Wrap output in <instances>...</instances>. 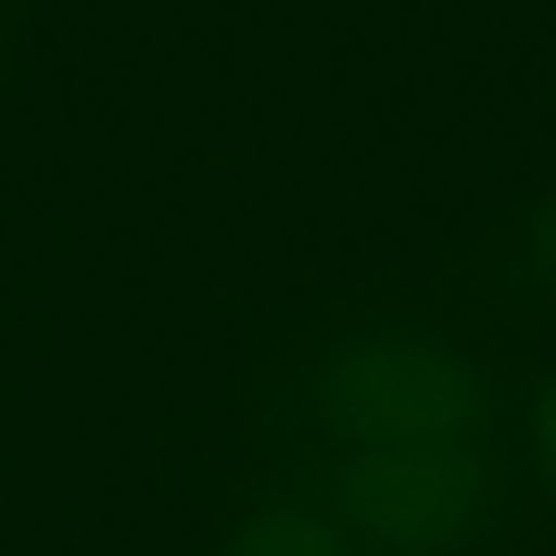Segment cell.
Segmentation results:
<instances>
[{"label":"cell","mask_w":556,"mask_h":556,"mask_svg":"<svg viewBox=\"0 0 556 556\" xmlns=\"http://www.w3.org/2000/svg\"><path fill=\"white\" fill-rule=\"evenodd\" d=\"M300 407L341 448L448 443L491 425L484 377L443 329L365 317L317 341L300 371Z\"/></svg>","instance_id":"obj_1"},{"label":"cell","mask_w":556,"mask_h":556,"mask_svg":"<svg viewBox=\"0 0 556 556\" xmlns=\"http://www.w3.org/2000/svg\"><path fill=\"white\" fill-rule=\"evenodd\" d=\"M496 448V425L448 443L341 448L324 472V515L377 556L455 551L491 503Z\"/></svg>","instance_id":"obj_2"},{"label":"cell","mask_w":556,"mask_h":556,"mask_svg":"<svg viewBox=\"0 0 556 556\" xmlns=\"http://www.w3.org/2000/svg\"><path fill=\"white\" fill-rule=\"evenodd\" d=\"M222 556H353V544L317 503H257Z\"/></svg>","instance_id":"obj_3"},{"label":"cell","mask_w":556,"mask_h":556,"mask_svg":"<svg viewBox=\"0 0 556 556\" xmlns=\"http://www.w3.org/2000/svg\"><path fill=\"white\" fill-rule=\"evenodd\" d=\"M520 269L539 281L544 300H556V192L527 204L520 216Z\"/></svg>","instance_id":"obj_4"},{"label":"cell","mask_w":556,"mask_h":556,"mask_svg":"<svg viewBox=\"0 0 556 556\" xmlns=\"http://www.w3.org/2000/svg\"><path fill=\"white\" fill-rule=\"evenodd\" d=\"M527 431H532V460H539V479L556 496V377H544L527 395Z\"/></svg>","instance_id":"obj_5"},{"label":"cell","mask_w":556,"mask_h":556,"mask_svg":"<svg viewBox=\"0 0 556 556\" xmlns=\"http://www.w3.org/2000/svg\"><path fill=\"white\" fill-rule=\"evenodd\" d=\"M0 13H7V0H0Z\"/></svg>","instance_id":"obj_6"}]
</instances>
